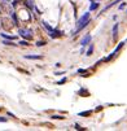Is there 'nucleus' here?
<instances>
[{"mask_svg":"<svg viewBox=\"0 0 127 131\" xmlns=\"http://www.w3.org/2000/svg\"><path fill=\"white\" fill-rule=\"evenodd\" d=\"M49 35H51V38L52 39H56V38H59V37H61V35H62V33L61 31H59V30H52V31H51V34H49Z\"/></svg>","mask_w":127,"mask_h":131,"instance_id":"nucleus-4","label":"nucleus"},{"mask_svg":"<svg viewBox=\"0 0 127 131\" xmlns=\"http://www.w3.org/2000/svg\"><path fill=\"white\" fill-rule=\"evenodd\" d=\"M74 127H75V130H83V129H82V127L79 126L78 123H75V126H74Z\"/></svg>","mask_w":127,"mask_h":131,"instance_id":"nucleus-22","label":"nucleus"},{"mask_svg":"<svg viewBox=\"0 0 127 131\" xmlns=\"http://www.w3.org/2000/svg\"><path fill=\"white\" fill-rule=\"evenodd\" d=\"M0 37L4 38V39H8V40H14V39H16V37H10V35L4 34V33H1V34H0Z\"/></svg>","mask_w":127,"mask_h":131,"instance_id":"nucleus-6","label":"nucleus"},{"mask_svg":"<svg viewBox=\"0 0 127 131\" xmlns=\"http://www.w3.org/2000/svg\"><path fill=\"white\" fill-rule=\"evenodd\" d=\"M126 42H127V40H126ZM126 42H121V43H119V44H118V46H117V48H115V49H114V52H115V53H117V52H118V51H119V49H121V48H122V47H123V46H125V44H126Z\"/></svg>","mask_w":127,"mask_h":131,"instance_id":"nucleus-9","label":"nucleus"},{"mask_svg":"<svg viewBox=\"0 0 127 131\" xmlns=\"http://www.w3.org/2000/svg\"><path fill=\"white\" fill-rule=\"evenodd\" d=\"M66 82V78H62V79H60L59 82H57V84H62V83Z\"/></svg>","mask_w":127,"mask_h":131,"instance_id":"nucleus-18","label":"nucleus"},{"mask_svg":"<svg viewBox=\"0 0 127 131\" xmlns=\"http://www.w3.org/2000/svg\"><path fill=\"white\" fill-rule=\"evenodd\" d=\"M88 19H90V12L84 13V14L82 16V17L78 19V21H77V23H75V25H77V27H79L81 25H83L84 22H87V21H88Z\"/></svg>","mask_w":127,"mask_h":131,"instance_id":"nucleus-1","label":"nucleus"},{"mask_svg":"<svg viewBox=\"0 0 127 131\" xmlns=\"http://www.w3.org/2000/svg\"><path fill=\"white\" fill-rule=\"evenodd\" d=\"M125 7H126V3H122L118 8H119V10H122V9H125Z\"/></svg>","mask_w":127,"mask_h":131,"instance_id":"nucleus-20","label":"nucleus"},{"mask_svg":"<svg viewBox=\"0 0 127 131\" xmlns=\"http://www.w3.org/2000/svg\"><path fill=\"white\" fill-rule=\"evenodd\" d=\"M26 5H27V7H29V8H30V9H31V10H32V9H34V8H35V7H34V4H32V3L30 1V0H26Z\"/></svg>","mask_w":127,"mask_h":131,"instance_id":"nucleus-15","label":"nucleus"},{"mask_svg":"<svg viewBox=\"0 0 127 131\" xmlns=\"http://www.w3.org/2000/svg\"><path fill=\"white\" fill-rule=\"evenodd\" d=\"M99 8V3H95V1H91V5H90V12L91 10H95Z\"/></svg>","mask_w":127,"mask_h":131,"instance_id":"nucleus-7","label":"nucleus"},{"mask_svg":"<svg viewBox=\"0 0 127 131\" xmlns=\"http://www.w3.org/2000/svg\"><path fill=\"white\" fill-rule=\"evenodd\" d=\"M25 58H27V60H42L43 56L42 55H27V56H25Z\"/></svg>","mask_w":127,"mask_h":131,"instance_id":"nucleus-3","label":"nucleus"},{"mask_svg":"<svg viewBox=\"0 0 127 131\" xmlns=\"http://www.w3.org/2000/svg\"><path fill=\"white\" fill-rule=\"evenodd\" d=\"M42 23H43V26H44V27H45V29H47V30H48V31H49V33H51V31H52V30H53V27H52V26H49V25H48V23H47V22H45V21H43V22H42Z\"/></svg>","mask_w":127,"mask_h":131,"instance_id":"nucleus-10","label":"nucleus"},{"mask_svg":"<svg viewBox=\"0 0 127 131\" xmlns=\"http://www.w3.org/2000/svg\"><path fill=\"white\" fill-rule=\"evenodd\" d=\"M78 73L79 74H87V70H86V69H78Z\"/></svg>","mask_w":127,"mask_h":131,"instance_id":"nucleus-16","label":"nucleus"},{"mask_svg":"<svg viewBox=\"0 0 127 131\" xmlns=\"http://www.w3.org/2000/svg\"><path fill=\"white\" fill-rule=\"evenodd\" d=\"M90 1H93V0H90Z\"/></svg>","mask_w":127,"mask_h":131,"instance_id":"nucleus-25","label":"nucleus"},{"mask_svg":"<svg viewBox=\"0 0 127 131\" xmlns=\"http://www.w3.org/2000/svg\"><path fill=\"white\" fill-rule=\"evenodd\" d=\"M45 44H47V43L43 40V42H38V43H36V46H38V47H42V46H45Z\"/></svg>","mask_w":127,"mask_h":131,"instance_id":"nucleus-17","label":"nucleus"},{"mask_svg":"<svg viewBox=\"0 0 127 131\" xmlns=\"http://www.w3.org/2000/svg\"><path fill=\"white\" fill-rule=\"evenodd\" d=\"M10 16H12V18H13V21H14V23L18 25V19H17V16H16V13L12 12V13H10Z\"/></svg>","mask_w":127,"mask_h":131,"instance_id":"nucleus-14","label":"nucleus"},{"mask_svg":"<svg viewBox=\"0 0 127 131\" xmlns=\"http://www.w3.org/2000/svg\"><path fill=\"white\" fill-rule=\"evenodd\" d=\"M92 52H93V44H91L90 43V47H88V49H87V56H91V55H92Z\"/></svg>","mask_w":127,"mask_h":131,"instance_id":"nucleus-8","label":"nucleus"},{"mask_svg":"<svg viewBox=\"0 0 127 131\" xmlns=\"http://www.w3.org/2000/svg\"><path fill=\"white\" fill-rule=\"evenodd\" d=\"M3 44H5V46H16V44L13 43V40H8V39L3 40Z\"/></svg>","mask_w":127,"mask_h":131,"instance_id":"nucleus-12","label":"nucleus"},{"mask_svg":"<svg viewBox=\"0 0 127 131\" xmlns=\"http://www.w3.org/2000/svg\"><path fill=\"white\" fill-rule=\"evenodd\" d=\"M20 44H21V46H29L27 40H21V42H20Z\"/></svg>","mask_w":127,"mask_h":131,"instance_id":"nucleus-19","label":"nucleus"},{"mask_svg":"<svg viewBox=\"0 0 127 131\" xmlns=\"http://www.w3.org/2000/svg\"><path fill=\"white\" fill-rule=\"evenodd\" d=\"M52 118H54V119H62L64 117H61V116H52Z\"/></svg>","mask_w":127,"mask_h":131,"instance_id":"nucleus-21","label":"nucleus"},{"mask_svg":"<svg viewBox=\"0 0 127 131\" xmlns=\"http://www.w3.org/2000/svg\"><path fill=\"white\" fill-rule=\"evenodd\" d=\"M91 114H92V110H87V112H81L79 116L81 117H87V116H91Z\"/></svg>","mask_w":127,"mask_h":131,"instance_id":"nucleus-11","label":"nucleus"},{"mask_svg":"<svg viewBox=\"0 0 127 131\" xmlns=\"http://www.w3.org/2000/svg\"><path fill=\"white\" fill-rule=\"evenodd\" d=\"M8 116H9V117H14V114H13V113H10V112H8Z\"/></svg>","mask_w":127,"mask_h":131,"instance_id":"nucleus-24","label":"nucleus"},{"mask_svg":"<svg viewBox=\"0 0 127 131\" xmlns=\"http://www.w3.org/2000/svg\"><path fill=\"white\" fill-rule=\"evenodd\" d=\"M91 40H92V37H91L90 34H87V35H84V38L81 40V46L82 47H86V46H88V44L91 43Z\"/></svg>","mask_w":127,"mask_h":131,"instance_id":"nucleus-2","label":"nucleus"},{"mask_svg":"<svg viewBox=\"0 0 127 131\" xmlns=\"http://www.w3.org/2000/svg\"><path fill=\"white\" fill-rule=\"evenodd\" d=\"M78 94L79 95H83V96H84V95H86V96H88V95H90V94H88V91L84 90V88H81V90L78 91Z\"/></svg>","mask_w":127,"mask_h":131,"instance_id":"nucleus-13","label":"nucleus"},{"mask_svg":"<svg viewBox=\"0 0 127 131\" xmlns=\"http://www.w3.org/2000/svg\"><path fill=\"white\" fill-rule=\"evenodd\" d=\"M0 122H7V118H4V117H0Z\"/></svg>","mask_w":127,"mask_h":131,"instance_id":"nucleus-23","label":"nucleus"},{"mask_svg":"<svg viewBox=\"0 0 127 131\" xmlns=\"http://www.w3.org/2000/svg\"><path fill=\"white\" fill-rule=\"evenodd\" d=\"M118 26H119V23H115L113 26V38L114 39H117V37H118Z\"/></svg>","mask_w":127,"mask_h":131,"instance_id":"nucleus-5","label":"nucleus"}]
</instances>
